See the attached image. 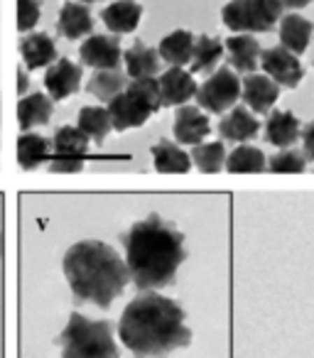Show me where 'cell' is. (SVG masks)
I'll list each match as a JSON object with an SVG mask.
<instances>
[{"label":"cell","instance_id":"obj_1","mask_svg":"<svg viewBox=\"0 0 314 358\" xmlns=\"http://www.w3.org/2000/svg\"><path fill=\"white\" fill-rule=\"evenodd\" d=\"M123 248L130 280L143 292L170 287L187 258L182 231L157 214L135 221L123 236Z\"/></svg>","mask_w":314,"mask_h":358},{"label":"cell","instance_id":"obj_2","mask_svg":"<svg viewBox=\"0 0 314 358\" xmlns=\"http://www.w3.org/2000/svg\"><path fill=\"white\" fill-rule=\"evenodd\" d=\"M118 336L135 358H167L192 343L185 309L157 292H145L123 309Z\"/></svg>","mask_w":314,"mask_h":358},{"label":"cell","instance_id":"obj_3","mask_svg":"<svg viewBox=\"0 0 314 358\" xmlns=\"http://www.w3.org/2000/svg\"><path fill=\"white\" fill-rule=\"evenodd\" d=\"M62 268L76 302H91L101 309H108L130 282L125 260L104 241L74 243L64 253Z\"/></svg>","mask_w":314,"mask_h":358},{"label":"cell","instance_id":"obj_4","mask_svg":"<svg viewBox=\"0 0 314 358\" xmlns=\"http://www.w3.org/2000/svg\"><path fill=\"white\" fill-rule=\"evenodd\" d=\"M57 346L62 348V358H118L110 322H94L79 312L69 314V322L57 338Z\"/></svg>","mask_w":314,"mask_h":358},{"label":"cell","instance_id":"obj_5","mask_svg":"<svg viewBox=\"0 0 314 358\" xmlns=\"http://www.w3.org/2000/svg\"><path fill=\"white\" fill-rule=\"evenodd\" d=\"M241 99V79L234 69L221 66L197 89V103L209 113H226Z\"/></svg>","mask_w":314,"mask_h":358},{"label":"cell","instance_id":"obj_6","mask_svg":"<svg viewBox=\"0 0 314 358\" xmlns=\"http://www.w3.org/2000/svg\"><path fill=\"white\" fill-rule=\"evenodd\" d=\"M258 64L263 66L265 76H270L278 86H287V89H297L304 76V69H302V64H299L297 55L287 52L285 47L263 50L260 52Z\"/></svg>","mask_w":314,"mask_h":358},{"label":"cell","instance_id":"obj_7","mask_svg":"<svg viewBox=\"0 0 314 358\" xmlns=\"http://www.w3.org/2000/svg\"><path fill=\"white\" fill-rule=\"evenodd\" d=\"M152 113L155 110L150 108L148 103L138 101L133 94H128V91H123V94H118L115 99L108 101L110 123H113V130H118V133L130 130V128H143Z\"/></svg>","mask_w":314,"mask_h":358},{"label":"cell","instance_id":"obj_8","mask_svg":"<svg viewBox=\"0 0 314 358\" xmlns=\"http://www.w3.org/2000/svg\"><path fill=\"white\" fill-rule=\"evenodd\" d=\"M79 57L86 66L94 69H118V62L123 57L118 35H91L79 47Z\"/></svg>","mask_w":314,"mask_h":358},{"label":"cell","instance_id":"obj_9","mask_svg":"<svg viewBox=\"0 0 314 358\" xmlns=\"http://www.w3.org/2000/svg\"><path fill=\"white\" fill-rule=\"evenodd\" d=\"M79 84H81V66L76 64V62L62 57V59H57L52 66H47L45 89L52 101L69 99L71 94L79 91Z\"/></svg>","mask_w":314,"mask_h":358},{"label":"cell","instance_id":"obj_10","mask_svg":"<svg viewBox=\"0 0 314 358\" xmlns=\"http://www.w3.org/2000/svg\"><path fill=\"white\" fill-rule=\"evenodd\" d=\"M241 96L250 110L265 115L273 110L275 101L280 99V86L265 74H248L241 81Z\"/></svg>","mask_w":314,"mask_h":358},{"label":"cell","instance_id":"obj_11","mask_svg":"<svg viewBox=\"0 0 314 358\" xmlns=\"http://www.w3.org/2000/svg\"><path fill=\"white\" fill-rule=\"evenodd\" d=\"M157 81L162 106H185L192 96H197V81L190 71H185V66H170Z\"/></svg>","mask_w":314,"mask_h":358},{"label":"cell","instance_id":"obj_12","mask_svg":"<svg viewBox=\"0 0 314 358\" xmlns=\"http://www.w3.org/2000/svg\"><path fill=\"white\" fill-rule=\"evenodd\" d=\"M172 130H175L177 143L199 145L201 140L211 133V123L199 108H194V106H180V108H177V113H175Z\"/></svg>","mask_w":314,"mask_h":358},{"label":"cell","instance_id":"obj_13","mask_svg":"<svg viewBox=\"0 0 314 358\" xmlns=\"http://www.w3.org/2000/svg\"><path fill=\"white\" fill-rule=\"evenodd\" d=\"M314 35V25L302 15H285L280 17V47H285L292 55H304L309 40Z\"/></svg>","mask_w":314,"mask_h":358},{"label":"cell","instance_id":"obj_14","mask_svg":"<svg viewBox=\"0 0 314 358\" xmlns=\"http://www.w3.org/2000/svg\"><path fill=\"white\" fill-rule=\"evenodd\" d=\"M57 30L64 40H81L94 30V17L84 3H64L59 10Z\"/></svg>","mask_w":314,"mask_h":358},{"label":"cell","instance_id":"obj_15","mask_svg":"<svg viewBox=\"0 0 314 358\" xmlns=\"http://www.w3.org/2000/svg\"><path fill=\"white\" fill-rule=\"evenodd\" d=\"M20 55L25 59L27 69H42V66H52L59 57H57V47L47 32H30L25 40L20 42Z\"/></svg>","mask_w":314,"mask_h":358},{"label":"cell","instance_id":"obj_16","mask_svg":"<svg viewBox=\"0 0 314 358\" xmlns=\"http://www.w3.org/2000/svg\"><path fill=\"white\" fill-rule=\"evenodd\" d=\"M226 55H229V62L236 71L241 74H253L255 64L260 62V45L255 42V37L250 35H234L224 42Z\"/></svg>","mask_w":314,"mask_h":358},{"label":"cell","instance_id":"obj_17","mask_svg":"<svg viewBox=\"0 0 314 358\" xmlns=\"http://www.w3.org/2000/svg\"><path fill=\"white\" fill-rule=\"evenodd\" d=\"M260 130V123L255 120V115L250 113L245 106H236L231 108V113L224 115V120L219 123V133L224 140H234V143H245V140L255 138Z\"/></svg>","mask_w":314,"mask_h":358},{"label":"cell","instance_id":"obj_18","mask_svg":"<svg viewBox=\"0 0 314 358\" xmlns=\"http://www.w3.org/2000/svg\"><path fill=\"white\" fill-rule=\"evenodd\" d=\"M52 113H55V101L45 94H30L20 99L17 103V123H20L22 133H30L37 125L50 123Z\"/></svg>","mask_w":314,"mask_h":358},{"label":"cell","instance_id":"obj_19","mask_svg":"<svg viewBox=\"0 0 314 358\" xmlns=\"http://www.w3.org/2000/svg\"><path fill=\"white\" fill-rule=\"evenodd\" d=\"M299 133H302V125L297 115L290 110H275L265 120V140L275 148H290L299 138Z\"/></svg>","mask_w":314,"mask_h":358},{"label":"cell","instance_id":"obj_20","mask_svg":"<svg viewBox=\"0 0 314 358\" xmlns=\"http://www.w3.org/2000/svg\"><path fill=\"white\" fill-rule=\"evenodd\" d=\"M140 17H143V6L133 3V0H118L113 6H108L101 13V20L106 22L113 35H128L135 27L140 25Z\"/></svg>","mask_w":314,"mask_h":358},{"label":"cell","instance_id":"obj_21","mask_svg":"<svg viewBox=\"0 0 314 358\" xmlns=\"http://www.w3.org/2000/svg\"><path fill=\"white\" fill-rule=\"evenodd\" d=\"M125 62V74L128 79H145V76H155L160 69V55L157 50L148 47L145 42H135L133 47L123 52Z\"/></svg>","mask_w":314,"mask_h":358},{"label":"cell","instance_id":"obj_22","mask_svg":"<svg viewBox=\"0 0 314 358\" xmlns=\"http://www.w3.org/2000/svg\"><path fill=\"white\" fill-rule=\"evenodd\" d=\"M152 164L162 174H187L192 169V157L182 148H177L172 140H160L152 145Z\"/></svg>","mask_w":314,"mask_h":358},{"label":"cell","instance_id":"obj_23","mask_svg":"<svg viewBox=\"0 0 314 358\" xmlns=\"http://www.w3.org/2000/svg\"><path fill=\"white\" fill-rule=\"evenodd\" d=\"M192 52H194V35L190 30H175L167 37H162L157 55L162 62L170 66H187L192 62Z\"/></svg>","mask_w":314,"mask_h":358},{"label":"cell","instance_id":"obj_24","mask_svg":"<svg viewBox=\"0 0 314 358\" xmlns=\"http://www.w3.org/2000/svg\"><path fill=\"white\" fill-rule=\"evenodd\" d=\"M50 143H52V157L86 159L91 140L79 128H74V125H64V128H57L55 138Z\"/></svg>","mask_w":314,"mask_h":358},{"label":"cell","instance_id":"obj_25","mask_svg":"<svg viewBox=\"0 0 314 358\" xmlns=\"http://www.w3.org/2000/svg\"><path fill=\"white\" fill-rule=\"evenodd\" d=\"M226 47L219 37H209V35H199L194 40V52H192V71L190 74H209L216 69V64L224 57Z\"/></svg>","mask_w":314,"mask_h":358},{"label":"cell","instance_id":"obj_26","mask_svg":"<svg viewBox=\"0 0 314 358\" xmlns=\"http://www.w3.org/2000/svg\"><path fill=\"white\" fill-rule=\"evenodd\" d=\"M52 155V143L47 138L37 133H22L17 138V164L25 172L40 167L42 162H47Z\"/></svg>","mask_w":314,"mask_h":358},{"label":"cell","instance_id":"obj_27","mask_svg":"<svg viewBox=\"0 0 314 358\" xmlns=\"http://www.w3.org/2000/svg\"><path fill=\"white\" fill-rule=\"evenodd\" d=\"M76 120H79L76 128H79L91 143H104L110 130H113L108 108H104V106H86V108L79 110V118Z\"/></svg>","mask_w":314,"mask_h":358},{"label":"cell","instance_id":"obj_28","mask_svg":"<svg viewBox=\"0 0 314 358\" xmlns=\"http://www.w3.org/2000/svg\"><path fill=\"white\" fill-rule=\"evenodd\" d=\"M128 86V74L120 69H96V74L89 79L86 89L99 101H110L118 94H123Z\"/></svg>","mask_w":314,"mask_h":358},{"label":"cell","instance_id":"obj_29","mask_svg":"<svg viewBox=\"0 0 314 358\" xmlns=\"http://www.w3.org/2000/svg\"><path fill=\"white\" fill-rule=\"evenodd\" d=\"M226 169L231 174H255L268 169V159H265L263 150L253 148V145H238L234 152L226 157Z\"/></svg>","mask_w":314,"mask_h":358},{"label":"cell","instance_id":"obj_30","mask_svg":"<svg viewBox=\"0 0 314 358\" xmlns=\"http://www.w3.org/2000/svg\"><path fill=\"white\" fill-rule=\"evenodd\" d=\"M221 20H224V25L229 27V30H234L236 35L258 32L250 0H231L229 6H224V10H221Z\"/></svg>","mask_w":314,"mask_h":358},{"label":"cell","instance_id":"obj_31","mask_svg":"<svg viewBox=\"0 0 314 358\" xmlns=\"http://www.w3.org/2000/svg\"><path fill=\"white\" fill-rule=\"evenodd\" d=\"M192 164H197V169L204 174L221 172V167L226 164V148L224 143H199L192 150Z\"/></svg>","mask_w":314,"mask_h":358},{"label":"cell","instance_id":"obj_32","mask_svg":"<svg viewBox=\"0 0 314 358\" xmlns=\"http://www.w3.org/2000/svg\"><path fill=\"white\" fill-rule=\"evenodd\" d=\"M125 91H128V94H133L138 101H143V103H148L150 108L155 110V113H157V110L162 108L160 81L155 79V76H145V79H133V81H128Z\"/></svg>","mask_w":314,"mask_h":358},{"label":"cell","instance_id":"obj_33","mask_svg":"<svg viewBox=\"0 0 314 358\" xmlns=\"http://www.w3.org/2000/svg\"><path fill=\"white\" fill-rule=\"evenodd\" d=\"M250 8H253L255 25L258 32H270L275 27V22L283 17V0H250Z\"/></svg>","mask_w":314,"mask_h":358},{"label":"cell","instance_id":"obj_34","mask_svg":"<svg viewBox=\"0 0 314 358\" xmlns=\"http://www.w3.org/2000/svg\"><path fill=\"white\" fill-rule=\"evenodd\" d=\"M270 172H278V174H299L307 169V157H304L299 150H280L275 157H270L268 162Z\"/></svg>","mask_w":314,"mask_h":358},{"label":"cell","instance_id":"obj_35","mask_svg":"<svg viewBox=\"0 0 314 358\" xmlns=\"http://www.w3.org/2000/svg\"><path fill=\"white\" fill-rule=\"evenodd\" d=\"M40 0H17V30L20 32H30L40 22Z\"/></svg>","mask_w":314,"mask_h":358},{"label":"cell","instance_id":"obj_36","mask_svg":"<svg viewBox=\"0 0 314 358\" xmlns=\"http://www.w3.org/2000/svg\"><path fill=\"white\" fill-rule=\"evenodd\" d=\"M84 169V159H69V157H52L50 172L55 174H76Z\"/></svg>","mask_w":314,"mask_h":358},{"label":"cell","instance_id":"obj_37","mask_svg":"<svg viewBox=\"0 0 314 358\" xmlns=\"http://www.w3.org/2000/svg\"><path fill=\"white\" fill-rule=\"evenodd\" d=\"M299 135H302V143H304V157L314 159V120H309Z\"/></svg>","mask_w":314,"mask_h":358},{"label":"cell","instance_id":"obj_38","mask_svg":"<svg viewBox=\"0 0 314 358\" xmlns=\"http://www.w3.org/2000/svg\"><path fill=\"white\" fill-rule=\"evenodd\" d=\"M309 3H314V0H283L285 8H292V10H299V8H307Z\"/></svg>","mask_w":314,"mask_h":358},{"label":"cell","instance_id":"obj_39","mask_svg":"<svg viewBox=\"0 0 314 358\" xmlns=\"http://www.w3.org/2000/svg\"><path fill=\"white\" fill-rule=\"evenodd\" d=\"M27 84H30V81H27L25 71H17V91H20V94H25L27 91Z\"/></svg>","mask_w":314,"mask_h":358},{"label":"cell","instance_id":"obj_40","mask_svg":"<svg viewBox=\"0 0 314 358\" xmlns=\"http://www.w3.org/2000/svg\"><path fill=\"white\" fill-rule=\"evenodd\" d=\"M76 3H96V0H76Z\"/></svg>","mask_w":314,"mask_h":358},{"label":"cell","instance_id":"obj_41","mask_svg":"<svg viewBox=\"0 0 314 358\" xmlns=\"http://www.w3.org/2000/svg\"><path fill=\"white\" fill-rule=\"evenodd\" d=\"M0 253H3V234H0Z\"/></svg>","mask_w":314,"mask_h":358},{"label":"cell","instance_id":"obj_42","mask_svg":"<svg viewBox=\"0 0 314 358\" xmlns=\"http://www.w3.org/2000/svg\"><path fill=\"white\" fill-rule=\"evenodd\" d=\"M0 123H3V120H0Z\"/></svg>","mask_w":314,"mask_h":358}]
</instances>
